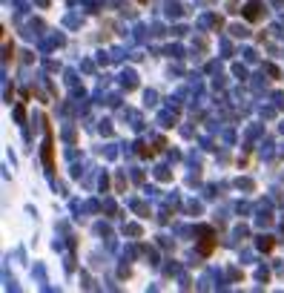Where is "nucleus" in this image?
Here are the masks:
<instances>
[{
	"instance_id": "obj_1",
	"label": "nucleus",
	"mask_w": 284,
	"mask_h": 293,
	"mask_svg": "<svg viewBox=\"0 0 284 293\" xmlns=\"http://www.w3.org/2000/svg\"><path fill=\"white\" fill-rule=\"evenodd\" d=\"M40 124H43V147H40V158H43V167L49 176H55V127L49 115H40Z\"/></svg>"
},
{
	"instance_id": "obj_2",
	"label": "nucleus",
	"mask_w": 284,
	"mask_h": 293,
	"mask_svg": "<svg viewBox=\"0 0 284 293\" xmlns=\"http://www.w3.org/2000/svg\"><path fill=\"white\" fill-rule=\"evenodd\" d=\"M198 233H201V239H198V253H201V256H213V250H216V245H218L216 230H213L210 224H201Z\"/></svg>"
},
{
	"instance_id": "obj_3",
	"label": "nucleus",
	"mask_w": 284,
	"mask_h": 293,
	"mask_svg": "<svg viewBox=\"0 0 284 293\" xmlns=\"http://www.w3.org/2000/svg\"><path fill=\"white\" fill-rule=\"evenodd\" d=\"M241 14H244V20L259 23V20L264 17V3H262V0H247V6L241 9Z\"/></svg>"
},
{
	"instance_id": "obj_4",
	"label": "nucleus",
	"mask_w": 284,
	"mask_h": 293,
	"mask_svg": "<svg viewBox=\"0 0 284 293\" xmlns=\"http://www.w3.org/2000/svg\"><path fill=\"white\" fill-rule=\"evenodd\" d=\"M3 52H6V55H3V60H6V63H11V60H14V46H11L9 35H3Z\"/></svg>"
},
{
	"instance_id": "obj_5",
	"label": "nucleus",
	"mask_w": 284,
	"mask_h": 293,
	"mask_svg": "<svg viewBox=\"0 0 284 293\" xmlns=\"http://www.w3.org/2000/svg\"><path fill=\"white\" fill-rule=\"evenodd\" d=\"M256 247H259L262 253H270V250H273V247H276V242H273V239H270V236H262V239L256 242Z\"/></svg>"
},
{
	"instance_id": "obj_6",
	"label": "nucleus",
	"mask_w": 284,
	"mask_h": 293,
	"mask_svg": "<svg viewBox=\"0 0 284 293\" xmlns=\"http://www.w3.org/2000/svg\"><path fill=\"white\" fill-rule=\"evenodd\" d=\"M14 118H17V124H26V109H23V104L14 106Z\"/></svg>"
},
{
	"instance_id": "obj_7",
	"label": "nucleus",
	"mask_w": 284,
	"mask_h": 293,
	"mask_svg": "<svg viewBox=\"0 0 284 293\" xmlns=\"http://www.w3.org/2000/svg\"><path fill=\"white\" fill-rule=\"evenodd\" d=\"M138 3H147V0H138Z\"/></svg>"
}]
</instances>
